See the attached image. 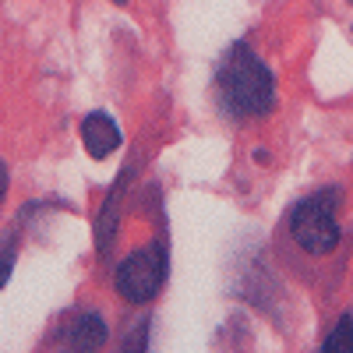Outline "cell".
<instances>
[{
	"instance_id": "1",
	"label": "cell",
	"mask_w": 353,
	"mask_h": 353,
	"mask_svg": "<svg viewBox=\"0 0 353 353\" xmlns=\"http://www.w3.org/2000/svg\"><path fill=\"white\" fill-rule=\"evenodd\" d=\"M216 96L219 106L237 117V121H248V117H265L276 103V81L272 71L261 64V57H254V50L248 43H233L223 61L216 68Z\"/></svg>"
},
{
	"instance_id": "2",
	"label": "cell",
	"mask_w": 353,
	"mask_h": 353,
	"mask_svg": "<svg viewBox=\"0 0 353 353\" xmlns=\"http://www.w3.org/2000/svg\"><path fill=\"white\" fill-rule=\"evenodd\" d=\"M290 233L307 254H329L339 244V226H336V191H321L304 198L290 212Z\"/></svg>"
},
{
	"instance_id": "3",
	"label": "cell",
	"mask_w": 353,
	"mask_h": 353,
	"mask_svg": "<svg viewBox=\"0 0 353 353\" xmlns=\"http://www.w3.org/2000/svg\"><path fill=\"white\" fill-rule=\"evenodd\" d=\"M166 279V251L163 244L152 248H141L134 254H128L121 265H117V293L128 301V304H149L159 286Z\"/></svg>"
},
{
	"instance_id": "4",
	"label": "cell",
	"mask_w": 353,
	"mask_h": 353,
	"mask_svg": "<svg viewBox=\"0 0 353 353\" xmlns=\"http://www.w3.org/2000/svg\"><path fill=\"white\" fill-rule=\"evenodd\" d=\"M81 145L92 159H106L110 152L121 149V128L113 124L110 113H88L81 121Z\"/></svg>"
},
{
	"instance_id": "5",
	"label": "cell",
	"mask_w": 353,
	"mask_h": 353,
	"mask_svg": "<svg viewBox=\"0 0 353 353\" xmlns=\"http://www.w3.org/2000/svg\"><path fill=\"white\" fill-rule=\"evenodd\" d=\"M68 343L74 350H96L106 343V325L99 314H78L68 325Z\"/></svg>"
},
{
	"instance_id": "6",
	"label": "cell",
	"mask_w": 353,
	"mask_h": 353,
	"mask_svg": "<svg viewBox=\"0 0 353 353\" xmlns=\"http://www.w3.org/2000/svg\"><path fill=\"white\" fill-rule=\"evenodd\" d=\"M14 248H18V230H4L0 233V286L8 283L11 276V261H14Z\"/></svg>"
},
{
	"instance_id": "7",
	"label": "cell",
	"mask_w": 353,
	"mask_h": 353,
	"mask_svg": "<svg viewBox=\"0 0 353 353\" xmlns=\"http://www.w3.org/2000/svg\"><path fill=\"white\" fill-rule=\"evenodd\" d=\"M325 346L329 353H336V350H350L353 353V321L350 318H339V325L332 329V336H325Z\"/></svg>"
},
{
	"instance_id": "8",
	"label": "cell",
	"mask_w": 353,
	"mask_h": 353,
	"mask_svg": "<svg viewBox=\"0 0 353 353\" xmlns=\"http://www.w3.org/2000/svg\"><path fill=\"white\" fill-rule=\"evenodd\" d=\"M4 194H8V166L0 163V201H4Z\"/></svg>"
},
{
	"instance_id": "9",
	"label": "cell",
	"mask_w": 353,
	"mask_h": 353,
	"mask_svg": "<svg viewBox=\"0 0 353 353\" xmlns=\"http://www.w3.org/2000/svg\"><path fill=\"white\" fill-rule=\"evenodd\" d=\"M350 4H353V0H350Z\"/></svg>"
}]
</instances>
